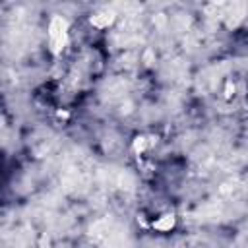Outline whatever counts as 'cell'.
<instances>
[{
    "instance_id": "obj_1",
    "label": "cell",
    "mask_w": 248,
    "mask_h": 248,
    "mask_svg": "<svg viewBox=\"0 0 248 248\" xmlns=\"http://www.w3.org/2000/svg\"><path fill=\"white\" fill-rule=\"evenodd\" d=\"M46 46L52 56H62L70 46V23L62 16H52L46 25Z\"/></svg>"
},
{
    "instance_id": "obj_2",
    "label": "cell",
    "mask_w": 248,
    "mask_h": 248,
    "mask_svg": "<svg viewBox=\"0 0 248 248\" xmlns=\"http://www.w3.org/2000/svg\"><path fill=\"white\" fill-rule=\"evenodd\" d=\"M116 19V14L108 8H101L97 12H93L89 16V23L95 27V29H108Z\"/></svg>"
},
{
    "instance_id": "obj_3",
    "label": "cell",
    "mask_w": 248,
    "mask_h": 248,
    "mask_svg": "<svg viewBox=\"0 0 248 248\" xmlns=\"http://www.w3.org/2000/svg\"><path fill=\"white\" fill-rule=\"evenodd\" d=\"M151 227L157 232H170L176 227V215L174 213H161L157 219H153Z\"/></svg>"
},
{
    "instance_id": "obj_4",
    "label": "cell",
    "mask_w": 248,
    "mask_h": 248,
    "mask_svg": "<svg viewBox=\"0 0 248 248\" xmlns=\"http://www.w3.org/2000/svg\"><path fill=\"white\" fill-rule=\"evenodd\" d=\"M153 136H136L134 138V141H132V151L134 153H138V155H141V153H145L147 149H151L153 147Z\"/></svg>"
}]
</instances>
